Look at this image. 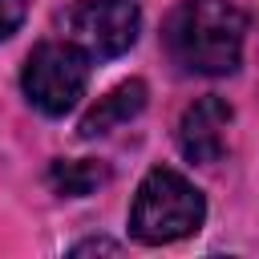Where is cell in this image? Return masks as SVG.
Listing matches in <instances>:
<instances>
[{
    "instance_id": "3957f363",
    "label": "cell",
    "mask_w": 259,
    "mask_h": 259,
    "mask_svg": "<svg viewBox=\"0 0 259 259\" xmlns=\"http://www.w3.org/2000/svg\"><path fill=\"white\" fill-rule=\"evenodd\" d=\"M89 85V57L73 49L69 40H40L20 73V89L32 109L45 117H65Z\"/></svg>"
},
{
    "instance_id": "277c9868",
    "label": "cell",
    "mask_w": 259,
    "mask_h": 259,
    "mask_svg": "<svg viewBox=\"0 0 259 259\" xmlns=\"http://www.w3.org/2000/svg\"><path fill=\"white\" fill-rule=\"evenodd\" d=\"M57 24L61 36L89 61H113L138 40L142 8L138 0H77L57 16Z\"/></svg>"
},
{
    "instance_id": "ba28073f",
    "label": "cell",
    "mask_w": 259,
    "mask_h": 259,
    "mask_svg": "<svg viewBox=\"0 0 259 259\" xmlns=\"http://www.w3.org/2000/svg\"><path fill=\"white\" fill-rule=\"evenodd\" d=\"M28 16V0H0V40H8Z\"/></svg>"
},
{
    "instance_id": "7a4b0ae2",
    "label": "cell",
    "mask_w": 259,
    "mask_h": 259,
    "mask_svg": "<svg viewBox=\"0 0 259 259\" xmlns=\"http://www.w3.org/2000/svg\"><path fill=\"white\" fill-rule=\"evenodd\" d=\"M202 219H206L202 190L170 166H154L130 202V235L146 247L186 239L202 227Z\"/></svg>"
},
{
    "instance_id": "5b68a950",
    "label": "cell",
    "mask_w": 259,
    "mask_h": 259,
    "mask_svg": "<svg viewBox=\"0 0 259 259\" xmlns=\"http://www.w3.org/2000/svg\"><path fill=\"white\" fill-rule=\"evenodd\" d=\"M231 117H235V109H231L223 97H214V93L190 101V105L182 109V117H178V130H174L182 158L194 162V166H214V162L227 154Z\"/></svg>"
},
{
    "instance_id": "9c48e42d",
    "label": "cell",
    "mask_w": 259,
    "mask_h": 259,
    "mask_svg": "<svg viewBox=\"0 0 259 259\" xmlns=\"http://www.w3.org/2000/svg\"><path fill=\"white\" fill-rule=\"evenodd\" d=\"M93 251L117 255V251H121V243H113V239H85V243H77V247H73V255H93Z\"/></svg>"
},
{
    "instance_id": "52a82bcc",
    "label": "cell",
    "mask_w": 259,
    "mask_h": 259,
    "mask_svg": "<svg viewBox=\"0 0 259 259\" xmlns=\"http://www.w3.org/2000/svg\"><path fill=\"white\" fill-rule=\"evenodd\" d=\"M109 178V170L93 158H77V162H53L49 166V186L61 194V198H85L93 194L101 182Z\"/></svg>"
},
{
    "instance_id": "6da1fadb",
    "label": "cell",
    "mask_w": 259,
    "mask_h": 259,
    "mask_svg": "<svg viewBox=\"0 0 259 259\" xmlns=\"http://www.w3.org/2000/svg\"><path fill=\"white\" fill-rule=\"evenodd\" d=\"M162 40L178 69L198 77H227L243 61L247 12L235 0H182L166 16Z\"/></svg>"
},
{
    "instance_id": "8992f818",
    "label": "cell",
    "mask_w": 259,
    "mask_h": 259,
    "mask_svg": "<svg viewBox=\"0 0 259 259\" xmlns=\"http://www.w3.org/2000/svg\"><path fill=\"white\" fill-rule=\"evenodd\" d=\"M146 97H150V89H146L142 77L121 81L117 89H109L105 97H97V105L81 117L77 134H81V138H101V134L117 130V125H125L130 117H138V113L146 109Z\"/></svg>"
}]
</instances>
